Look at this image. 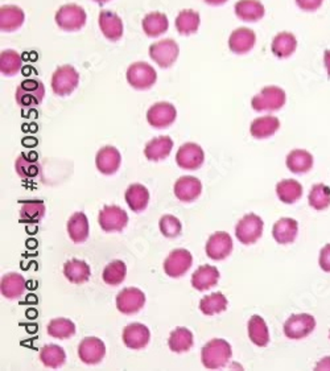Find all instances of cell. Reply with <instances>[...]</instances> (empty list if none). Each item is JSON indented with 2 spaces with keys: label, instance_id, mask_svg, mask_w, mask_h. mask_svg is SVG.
I'll list each match as a JSON object with an SVG mask.
<instances>
[{
  "label": "cell",
  "instance_id": "obj_1",
  "mask_svg": "<svg viewBox=\"0 0 330 371\" xmlns=\"http://www.w3.org/2000/svg\"><path fill=\"white\" fill-rule=\"evenodd\" d=\"M231 346L230 343L221 339L209 341L201 351L202 365L209 370L222 369L231 358Z\"/></svg>",
  "mask_w": 330,
  "mask_h": 371
},
{
  "label": "cell",
  "instance_id": "obj_2",
  "mask_svg": "<svg viewBox=\"0 0 330 371\" xmlns=\"http://www.w3.org/2000/svg\"><path fill=\"white\" fill-rule=\"evenodd\" d=\"M287 102V94L278 86H266L254 95L251 106L255 111H278Z\"/></svg>",
  "mask_w": 330,
  "mask_h": 371
},
{
  "label": "cell",
  "instance_id": "obj_3",
  "mask_svg": "<svg viewBox=\"0 0 330 371\" xmlns=\"http://www.w3.org/2000/svg\"><path fill=\"white\" fill-rule=\"evenodd\" d=\"M127 81L136 90L151 89L156 83V71L147 62H135L127 69Z\"/></svg>",
  "mask_w": 330,
  "mask_h": 371
},
{
  "label": "cell",
  "instance_id": "obj_4",
  "mask_svg": "<svg viewBox=\"0 0 330 371\" xmlns=\"http://www.w3.org/2000/svg\"><path fill=\"white\" fill-rule=\"evenodd\" d=\"M80 83V74L71 66V65H63L52 75V89L53 93L59 97H66L72 94Z\"/></svg>",
  "mask_w": 330,
  "mask_h": 371
},
{
  "label": "cell",
  "instance_id": "obj_5",
  "mask_svg": "<svg viewBox=\"0 0 330 371\" xmlns=\"http://www.w3.org/2000/svg\"><path fill=\"white\" fill-rule=\"evenodd\" d=\"M56 23L63 31H80L86 24V12L77 4H65L57 11Z\"/></svg>",
  "mask_w": 330,
  "mask_h": 371
},
{
  "label": "cell",
  "instance_id": "obj_6",
  "mask_svg": "<svg viewBox=\"0 0 330 371\" xmlns=\"http://www.w3.org/2000/svg\"><path fill=\"white\" fill-rule=\"evenodd\" d=\"M45 95L44 83L39 80H24L16 89V102L20 107H33L42 104Z\"/></svg>",
  "mask_w": 330,
  "mask_h": 371
},
{
  "label": "cell",
  "instance_id": "obj_7",
  "mask_svg": "<svg viewBox=\"0 0 330 371\" xmlns=\"http://www.w3.org/2000/svg\"><path fill=\"white\" fill-rule=\"evenodd\" d=\"M263 234V219L251 213L243 217L236 226V236L243 245H252L260 239Z\"/></svg>",
  "mask_w": 330,
  "mask_h": 371
},
{
  "label": "cell",
  "instance_id": "obj_8",
  "mask_svg": "<svg viewBox=\"0 0 330 371\" xmlns=\"http://www.w3.org/2000/svg\"><path fill=\"white\" fill-rule=\"evenodd\" d=\"M316 328V319L308 313L292 315L284 324V334L291 340H302Z\"/></svg>",
  "mask_w": 330,
  "mask_h": 371
},
{
  "label": "cell",
  "instance_id": "obj_9",
  "mask_svg": "<svg viewBox=\"0 0 330 371\" xmlns=\"http://www.w3.org/2000/svg\"><path fill=\"white\" fill-rule=\"evenodd\" d=\"M178 45L172 39H164L155 42L149 47V57L160 66V68H171L178 57Z\"/></svg>",
  "mask_w": 330,
  "mask_h": 371
},
{
  "label": "cell",
  "instance_id": "obj_10",
  "mask_svg": "<svg viewBox=\"0 0 330 371\" xmlns=\"http://www.w3.org/2000/svg\"><path fill=\"white\" fill-rule=\"evenodd\" d=\"M193 264V257L185 248H177L171 251L164 260L165 274L171 278H180L185 275Z\"/></svg>",
  "mask_w": 330,
  "mask_h": 371
},
{
  "label": "cell",
  "instance_id": "obj_11",
  "mask_svg": "<svg viewBox=\"0 0 330 371\" xmlns=\"http://www.w3.org/2000/svg\"><path fill=\"white\" fill-rule=\"evenodd\" d=\"M205 162L204 150L196 143H185L181 145L176 154V163L186 171H196Z\"/></svg>",
  "mask_w": 330,
  "mask_h": 371
},
{
  "label": "cell",
  "instance_id": "obj_12",
  "mask_svg": "<svg viewBox=\"0 0 330 371\" xmlns=\"http://www.w3.org/2000/svg\"><path fill=\"white\" fill-rule=\"evenodd\" d=\"M98 222L106 233L122 231L128 224V216L122 207L107 205L99 212Z\"/></svg>",
  "mask_w": 330,
  "mask_h": 371
},
{
  "label": "cell",
  "instance_id": "obj_13",
  "mask_svg": "<svg viewBox=\"0 0 330 371\" xmlns=\"http://www.w3.org/2000/svg\"><path fill=\"white\" fill-rule=\"evenodd\" d=\"M177 118L176 107L169 102H157L149 107L147 113V121L155 128H166L175 123Z\"/></svg>",
  "mask_w": 330,
  "mask_h": 371
},
{
  "label": "cell",
  "instance_id": "obj_14",
  "mask_svg": "<svg viewBox=\"0 0 330 371\" xmlns=\"http://www.w3.org/2000/svg\"><path fill=\"white\" fill-rule=\"evenodd\" d=\"M145 295L138 288H124L116 296V308L123 315H135L145 307Z\"/></svg>",
  "mask_w": 330,
  "mask_h": 371
},
{
  "label": "cell",
  "instance_id": "obj_15",
  "mask_svg": "<svg viewBox=\"0 0 330 371\" xmlns=\"http://www.w3.org/2000/svg\"><path fill=\"white\" fill-rule=\"evenodd\" d=\"M122 339H123L124 345L128 349L140 351L148 345V342L151 340V333L143 324L133 322L124 328Z\"/></svg>",
  "mask_w": 330,
  "mask_h": 371
},
{
  "label": "cell",
  "instance_id": "obj_16",
  "mask_svg": "<svg viewBox=\"0 0 330 371\" xmlns=\"http://www.w3.org/2000/svg\"><path fill=\"white\" fill-rule=\"evenodd\" d=\"M233 251V239L225 233L218 231L207 239V255L213 260H224Z\"/></svg>",
  "mask_w": 330,
  "mask_h": 371
},
{
  "label": "cell",
  "instance_id": "obj_17",
  "mask_svg": "<svg viewBox=\"0 0 330 371\" xmlns=\"http://www.w3.org/2000/svg\"><path fill=\"white\" fill-rule=\"evenodd\" d=\"M106 354L104 342L97 337H86L78 346V357L86 365H97L102 361Z\"/></svg>",
  "mask_w": 330,
  "mask_h": 371
},
{
  "label": "cell",
  "instance_id": "obj_18",
  "mask_svg": "<svg viewBox=\"0 0 330 371\" xmlns=\"http://www.w3.org/2000/svg\"><path fill=\"white\" fill-rule=\"evenodd\" d=\"M122 163V156L121 152L113 147V145H106L101 148L95 157V165L101 174L106 176L114 175Z\"/></svg>",
  "mask_w": 330,
  "mask_h": 371
},
{
  "label": "cell",
  "instance_id": "obj_19",
  "mask_svg": "<svg viewBox=\"0 0 330 371\" xmlns=\"http://www.w3.org/2000/svg\"><path fill=\"white\" fill-rule=\"evenodd\" d=\"M202 193L201 181L193 176H183L175 184V196L183 202L196 201Z\"/></svg>",
  "mask_w": 330,
  "mask_h": 371
},
{
  "label": "cell",
  "instance_id": "obj_20",
  "mask_svg": "<svg viewBox=\"0 0 330 371\" xmlns=\"http://www.w3.org/2000/svg\"><path fill=\"white\" fill-rule=\"evenodd\" d=\"M99 28L104 37L110 42H118L123 36V23L122 19L113 11H102L99 13Z\"/></svg>",
  "mask_w": 330,
  "mask_h": 371
},
{
  "label": "cell",
  "instance_id": "obj_21",
  "mask_svg": "<svg viewBox=\"0 0 330 371\" xmlns=\"http://www.w3.org/2000/svg\"><path fill=\"white\" fill-rule=\"evenodd\" d=\"M255 42H257L255 32L242 27V28H238L236 31L231 32L228 37V48L233 53L245 54L255 47Z\"/></svg>",
  "mask_w": 330,
  "mask_h": 371
},
{
  "label": "cell",
  "instance_id": "obj_22",
  "mask_svg": "<svg viewBox=\"0 0 330 371\" xmlns=\"http://www.w3.org/2000/svg\"><path fill=\"white\" fill-rule=\"evenodd\" d=\"M299 234V222L293 218H280L272 227V236L280 245L293 243Z\"/></svg>",
  "mask_w": 330,
  "mask_h": 371
},
{
  "label": "cell",
  "instance_id": "obj_23",
  "mask_svg": "<svg viewBox=\"0 0 330 371\" xmlns=\"http://www.w3.org/2000/svg\"><path fill=\"white\" fill-rule=\"evenodd\" d=\"M298 49V39L292 32H280L271 42V52L278 59H288Z\"/></svg>",
  "mask_w": 330,
  "mask_h": 371
},
{
  "label": "cell",
  "instance_id": "obj_24",
  "mask_svg": "<svg viewBox=\"0 0 330 371\" xmlns=\"http://www.w3.org/2000/svg\"><path fill=\"white\" fill-rule=\"evenodd\" d=\"M173 140L169 136H159L148 142L145 148V155L151 162H160L171 155Z\"/></svg>",
  "mask_w": 330,
  "mask_h": 371
},
{
  "label": "cell",
  "instance_id": "obj_25",
  "mask_svg": "<svg viewBox=\"0 0 330 371\" xmlns=\"http://www.w3.org/2000/svg\"><path fill=\"white\" fill-rule=\"evenodd\" d=\"M286 164H287V168L291 172H293L296 175H301V174L310 172V169L313 168L314 160H313V155L308 151L293 150L287 155Z\"/></svg>",
  "mask_w": 330,
  "mask_h": 371
},
{
  "label": "cell",
  "instance_id": "obj_26",
  "mask_svg": "<svg viewBox=\"0 0 330 371\" xmlns=\"http://www.w3.org/2000/svg\"><path fill=\"white\" fill-rule=\"evenodd\" d=\"M25 19L24 11L16 6H3L0 8V30L13 32L19 30Z\"/></svg>",
  "mask_w": 330,
  "mask_h": 371
},
{
  "label": "cell",
  "instance_id": "obj_27",
  "mask_svg": "<svg viewBox=\"0 0 330 371\" xmlns=\"http://www.w3.org/2000/svg\"><path fill=\"white\" fill-rule=\"evenodd\" d=\"M219 280V271L214 266H201L192 275V286L197 291H207L214 287Z\"/></svg>",
  "mask_w": 330,
  "mask_h": 371
},
{
  "label": "cell",
  "instance_id": "obj_28",
  "mask_svg": "<svg viewBox=\"0 0 330 371\" xmlns=\"http://www.w3.org/2000/svg\"><path fill=\"white\" fill-rule=\"evenodd\" d=\"M234 8L236 15L240 20L250 23L260 20L266 13L264 6L259 0H239Z\"/></svg>",
  "mask_w": 330,
  "mask_h": 371
},
{
  "label": "cell",
  "instance_id": "obj_29",
  "mask_svg": "<svg viewBox=\"0 0 330 371\" xmlns=\"http://www.w3.org/2000/svg\"><path fill=\"white\" fill-rule=\"evenodd\" d=\"M124 197H126L127 205L135 213H140L145 210L149 202V192L142 184H133L128 186Z\"/></svg>",
  "mask_w": 330,
  "mask_h": 371
},
{
  "label": "cell",
  "instance_id": "obj_30",
  "mask_svg": "<svg viewBox=\"0 0 330 371\" xmlns=\"http://www.w3.org/2000/svg\"><path fill=\"white\" fill-rule=\"evenodd\" d=\"M280 128V121L274 115H264L257 118L250 127V133L255 139H267L276 134Z\"/></svg>",
  "mask_w": 330,
  "mask_h": 371
},
{
  "label": "cell",
  "instance_id": "obj_31",
  "mask_svg": "<svg viewBox=\"0 0 330 371\" xmlns=\"http://www.w3.org/2000/svg\"><path fill=\"white\" fill-rule=\"evenodd\" d=\"M63 275L73 284H83L90 279L92 271L85 260L72 259L63 264Z\"/></svg>",
  "mask_w": 330,
  "mask_h": 371
},
{
  "label": "cell",
  "instance_id": "obj_32",
  "mask_svg": "<svg viewBox=\"0 0 330 371\" xmlns=\"http://www.w3.org/2000/svg\"><path fill=\"white\" fill-rule=\"evenodd\" d=\"M0 289H1V295L6 299H18L25 292V279L16 272L7 274L1 278Z\"/></svg>",
  "mask_w": 330,
  "mask_h": 371
},
{
  "label": "cell",
  "instance_id": "obj_33",
  "mask_svg": "<svg viewBox=\"0 0 330 371\" xmlns=\"http://www.w3.org/2000/svg\"><path fill=\"white\" fill-rule=\"evenodd\" d=\"M68 233L74 243H83L89 238V221L85 213L77 212L69 218Z\"/></svg>",
  "mask_w": 330,
  "mask_h": 371
},
{
  "label": "cell",
  "instance_id": "obj_34",
  "mask_svg": "<svg viewBox=\"0 0 330 371\" xmlns=\"http://www.w3.org/2000/svg\"><path fill=\"white\" fill-rule=\"evenodd\" d=\"M248 339L259 348H266L269 342V330L266 321L258 315L248 321Z\"/></svg>",
  "mask_w": 330,
  "mask_h": 371
},
{
  "label": "cell",
  "instance_id": "obj_35",
  "mask_svg": "<svg viewBox=\"0 0 330 371\" xmlns=\"http://www.w3.org/2000/svg\"><path fill=\"white\" fill-rule=\"evenodd\" d=\"M47 207L40 200L21 201L19 218L23 224H39L45 216Z\"/></svg>",
  "mask_w": 330,
  "mask_h": 371
},
{
  "label": "cell",
  "instance_id": "obj_36",
  "mask_svg": "<svg viewBox=\"0 0 330 371\" xmlns=\"http://www.w3.org/2000/svg\"><path fill=\"white\" fill-rule=\"evenodd\" d=\"M276 195L284 204H295L302 196V186L298 180L286 178L276 186Z\"/></svg>",
  "mask_w": 330,
  "mask_h": 371
},
{
  "label": "cell",
  "instance_id": "obj_37",
  "mask_svg": "<svg viewBox=\"0 0 330 371\" xmlns=\"http://www.w3.org/2000/svg\"><path fill=\"white\" fill-rule=\"evenodd\" d=\"M15 168H16L18 175L20 176L23 180L35 178L42 172V165L37 160V156L31 155V154H21L16 159Z\"/></svg>",
  "mask_w": 330,
  "mask_h": 371
},
{
  "label": "cell",
  "instance_id": "obj_38",
  "mask_svg": "<svg viewBox=\"0 0 330 371\" xmlns=\"http://www.w3.org/2000/svg\"><path fill=\"white\" fill-rule=\"evenodd\" d=\"M142 25H143V31L145 32L147 36L157 37V36H160L166 32L168 27H169V21H168V18L165 16L164 13L151 12V13L145 15Z\"/></svg>",
  "mask_w": 330,
  "mask_h": 371
},
{
  "label": "cell",
  "instance_id": "obj_39",
  "mask_svg": "<svg viewBox=\"0 0 330 371\" xmlns=\"http://www.w3.org/2000/svg\"><path fill=\"white\" fill-rule=\"evenodd\" d=\"M195 343L193 333L186 328H177L169 336L168 346L175 353H185L190 351Z\"/></svg>",
  "mask_w": 330,
  "mask_h": 371
},
{
  "label": "cell",
  "instance_id": "obj_40",
  "mask_svg": "<svg viewBox=\"0 0 330 371\" xmlns=\"http://www.w3.org/2000/svg\"><path fill=\"white\" fill-rule=\"evenodd\" d=\"M40 360L45 367L59 369L66 361V354L59 345H45L40 351Z\"/></svg>",
  "mask_w": 330,
  "mask_h": 371
},
{
  "label": "cell",
  "instance_id": "obj_41",
  "mask_svg": "<svg viewBox=\"0 0 330 371\" xmlns=\"http://www.w3.org/2000/svg\"><path fill=\"white\" fill-rule=\"evenodd\" d=\"M200 15L193 10L181 11L176 18V30L181 35H192L198 31Z\"/></svg>",
  "mask_w": 330,
  "mask_h": 371
},
{
  "label": "cell",
  "instance_id": "obj_42",
  "mask_svg": "<svg viewBox=\"0 0 330 371\" xmlns=\"http://www.w3.org/2000/svg\"><path fill=\"white\" fill-rule=\"evenodd\" d=\"M200 310L207 316H214L227 310V299L222 292H214L200 301Z\"/></svg>",
  "mask_w": 330,
  "mask_h": 371
},
{
  "label": "cell",
  "instance_id": "obj_43",
  "mask_svg": "<svg viewBox=\"0 0 330 371\" xmlns=\"http://www.w3.org/2000/svg\"><path fill=\"white\" fill-rule=\"evenodd\" d=\"M310 207L317 212H322L330 207V188L326 184L312 186L308 196Z\"/></svg>",
  "mask_w": 330,
  "mask_h": 371
},
{
  "label": "cell",
  "instance_id": "obj_44",
  "mask_svg": "<svg viewBox=\"0 0 330 371\" xmlns=\"http://www.w3.org/2000/svg\"><path fill=\"white\" fill-rule=\"evenodd\" d=\"M48 334L53 339L66 340L75 334L74 322L68 319H54L47 327Z\"/></svg>",
  "mask_w": 330,
  "mask_h": 371
},
{
  "label": "cell",
  "instance_id": "obj_45",
  "mask_svg": "<svg viewBox=\"0 0 330 371\" xmlns=\"http://www.w3.org/2000/svg\"><path fill=\"white\" fill-rule=\"evenodd\" d=\"M21 66L23 60L19 53L7 49L0 54V72L3 75H15L20 72Z\"/></svg>",
  "mask_w": 330,
  "mask_h": 371
},
{
  "label": "cell",
  "instance_id": "obj_46",
  "mask_svg": "<svg viewBox=\"0 0 330 371\" xmlns=\"http://www.w3.org/2000/svg\"><path fill=\"white\" fill-rule=\"evenodd\" d=\"M127 268L122 260H114L110 264H107L104 269V281L107 286H119L122 284L126 279Z\"/></svg>",
  "mask_w": 330,
  "mask_h": 371
},
{
  "label": "cell",
  "instance_id": "obj_47",
  "mask_svg": "<svg viewBox=\"0 0 330 371\" xmlns=\"http://www.w3.org/2000/svg\"><path fill=\"white\" fill-rule=\"evenodd\" d=\"M159 227H160L161 234L166 238H177L183 231V225L180 219L171 214H166L160 218Z\"/></svg>",
  "mask_w": 330,
  "mask_h": 371
},
{
  "label": "cell",
  "instance_id": "obj_48",
  "mask_svg": "<svg viewBox=\"0 0 330 371\" xmlns=\"http://www.w3.org/2000/svg\"><path fill=\"white\" fill-rule=\"evenodd\" d=\"M300 10L305 12H316L320 10L325 0H295Z\"/></svg>",
  "mask_w": 330,
  "mask_h": 371
},
{
  "label": "cell",
  "instance_id": "obj_49",
  "mask_svg": "<svg viewBox=\"0 0 330 371\" xmlns=\"http://www.w3.org/2000/svg\"><path fill=\"white\" fill-rule=\"evenodd\" d=\"M319 264H320L322 271L330 272V243L321 248Z\"/></svg>",
  "mask_w": 330,
  "mask_h": 371
},
{
  "label": "cell",
  "instance_id": "obj_50",
  "mask_svg": "<svg viewBox=\"0 0 330 371\" xmlns=\"http://www.w3.org/2000/svg\"><path fill=\"white\" fill-rule=\"evenodd\" d=\"M314 370H330V357H324L322 360L317 362Z\"/></svg>",
  "mask_w": 330,
  "mask_h": 371
},
{
  "label": "cell",
  "instance_id": "obj_51",
  "mask_svg": "<svg viewBox=\"0 0 330 371\" xmlns=\"http://www.w3.org/2000/svg\"><path fill=\"white\" fill-rule=\"evenodd\" d=\"M322 61H324V66L326 69V73H328V77L330 78V49H326L324 52V57H322Z\"/></svg>",
  "mask_w": 330,
  "mask_h": 371
},
{
  "label": "cell",
  "instance_id": "obj_52",
  "mask_svg": "<svg viewBox=\"0 0 330 371\" xmlns=\"http://www.w3.org/2000/svg\"><path fill=\"white\" fill-rule=\"evenodd\" d=\"M205 1L210 6H221V4L226 3L227 0H205Z\"/></svg>",
  "mask_w": 330,
  "mask_h": 371
},
{
  "label": "cell",
  "instance_id": "obj_53",
  "mask_svg": "<svg viewBox=\"0 0 330 371\" xmlns=\"http://www.w3.org/2000/svg\"><path fill=\"white\" fill-rule=\"evenodd\" d=\"M94 1H97V3H99V4H104V3H107V1H110V0H94Z\"/></svg>",
  "mask_w": 330,
  "mask_h": 371
},
{
  "label": "cell",
  "instance_id": "obj_54",
  "mask_svg": "<svg viewBox=\"0 0 330 371\" xmlns=\"http://www.w3.org/2000/svg\"><path fill=\"white\" fill-rule=\"evenodd\" d=\"M329 339H330V332H329Z\"/></svg>",
  "mask_w": 330,
  "mask_h": 371
}]
</instances>
